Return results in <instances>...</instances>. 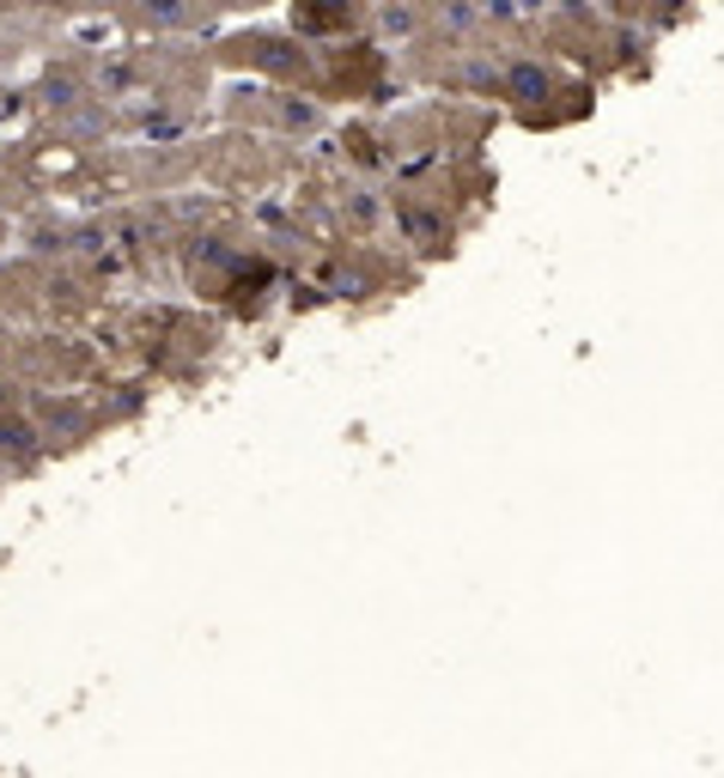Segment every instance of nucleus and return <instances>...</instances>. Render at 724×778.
<instances>
[{"mask_svg":"<svg viewBox=\"0 0 724 778\" xmlns=\"http://www.w3.org/2000/svg\"><path fill=\"white\" fill-rule=\"evenodd\" d=\"M499 92H506L511 104L536 110V104H548V98H555V74H548L542 62H530V55H518V62L499 67Z\"/></svg>","mask_w":724,"mask_h":778,"instance_id":"1","label":"nucleus"},{"mask_svg":"<svg viewBox=\"0 0 724 778\" xmlns=\"http://www.w3.org/2000/svg\"><path fill=\"white\" fill-rule=\"evenodd\" d=\"M189 18H195L189 0H147V7H140V25H147V31H177Z\"/></svg>","mask_w":724,"mask_h":778,"instance_id":"2","label":"nucleus"},{"mask_svg":"<svg viewBox=\"0 0 724 778\" xmlns=\"http://www.w3.org/2000/svg\"><path fill=\"white\" fill-rule=\"evenodd\" d=\"M0 457L31 462V457H37V432L25 426V420H0Z\"/></svg>","mask_w":724,"mask_h":778,"instance_id":"3","label":"nucleus"},{"mask_svg":"<svg viewBox=\"0 0 724 778\" xmlns=\"http://www.w3.org/2000/svg\"><path fill=\"white\" fill-rule=\"evenodd\" d=\"M457 79H462V86H481V92H494V86H499V67H494V62H462Z\"/></svg>","mask_w":724,"mask_h":778,"instance_id":"4","label":"nucleus"},{"mask_svg":"<svg viewBox=\"0 0 724 778\" xmlns=\"http://www.w3.org/2000/svg\"><path fill=\"white\" fill-rule=\"evenodd\" d=\"M445 31H450V37H469V31H475V7H469V0H450V7H445Z\"/></svg>","mask_w":724,"mask_h":778,"instance_id":"5","label":"nucleus"},{"mask_svg":"<svg viewBox=\"0 0 724 778\" xmlns=\"http://www.w3.org/2000/svg\"><path fill=\"white\" fill-rule=\"evenodd\" d=\"M615 49H621V62L646 55V31H615Z\"/></svg>","mask_w":724,"mask_h":778,"instance_id":"6","label":"nucleus"},{"mask_svg":"<svg viewBox=\"0 0 724 778\" xmlns=\"http://www.w3.org/2000/svg\"><path fill=\"white\" fill-rule=\"evenodd\" d=\"M280 123H287V128H310V123H317V110H310V104H287V110H280Z\"/></svg>","mask_w":724,"mask_h":778,"instance_id":"7","label":"nucleus"},{"mask_svg":"<svg viewBox=\"0 0 724 778\" xmlns=\"http://www.w3.org/2000/svg\"><path fill=\"white\" fill-rule=\"evenodd\" d=\"M384 25L390 31H415V13L408 7H384Z\"/></svg>","mask_w":724,"mask_h":778,"instance_id":"8","label":"nucleus"},{"mask_svg":"<svg viewBox=\"0 0 724 778\" xmlns=\"http://www.w3.org/2000/svg\"><path fill=\"white\" fill-rule=\"evenodd\" d=\"M67 7H79V13H98V7H110V0H67Z\"/></svg>","mask_w":724,"mask_h":778,"instance_id":"9","label":"nucleus"}]
</instances>
